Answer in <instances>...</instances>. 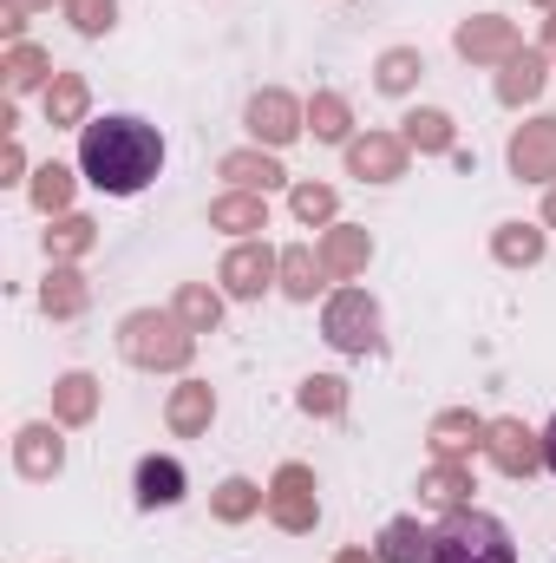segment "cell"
<instances>
[{"label":"cell","mask_w":556,"mask_h":563,"mask_svg":"<svg viewBox=\"0 0 556 563\" xmlns=\"http://www.w3.org/2000/svg\"><path fill=\"white\" fill-rule=\"evenodd\" d=\"M79 170L105 197H138L144 184L164 170V139H157V125H144L132 112L92 119V125H79Z\"/></svg>","instance_id":"6da1fadb"},{"label":"cell","mask_w":556,"mask_h":563,"mask_svg":"<svg viewBox=\"0 0 556 563\" xmlns=\"http://www.w3.org/2000/svg\"><path fill=\"white\" fill-rule=\"evenodd\" d=\"M119 354H125L132 367H144V374H177V367H190L197 334L184 328L177 308H138V314H125V328H119Z\"/></svg>","instance_id":"7a4b0ae2"},{"label":"cell","mask_w":556,"mask_h":563,"mask_svg":"<svg viewBox=\"0 0 556 563\" xmlns=\"http://www.w3.org/2000/svg\"><path fill=\"white\" fill-rule=\"evenodd\" d=\"M425 563H518V544H511V531H504L491 511L458 505V511H445V525L432 531Z\"/></svg>","instance_id":"3957f363"},{"label":"cell","mask_w":556,"mask_h":563,"mask_svg":"<svg viewBox=\"0 0 556 563\" xmlns=\"http://www.w3.org/2000/svg\"><path fill=\"white\" fill-rule=\"evenodd\" d=\"M321 334H327L341 354H374V347H380V301H374L367 288H341V295H327Z\"/></svg>","instance_id":"277c9868"},{"label":"cell","mask_w":556,"mask_h":563,"mask_svg":"<svg viewBox=\"0 0 556 563\" xmlns=\"http://www.w3.org/2000/svg\"><path fill=\"white\" fill-rule=\"evenodd\" d=\"M269 518H276L281 531H314V518H321V498H314V472L308 465H281L276 478H269Z\"/></svg>","instance_id":"5b68a950"},{"label":"cell","mask_w":556,"mask_h":563,"mask_svg":"<svg viewBox=\"0 0 556 563\" xmlns=\"http://www.w3.org/2000/svg\"><path fill=\"white\" fill-rule=\"evenodd\" d=\"M485 452H491V465H498L504 478H531V472L544 465V432H531L524 420H491Z\"/></svg>","instance_id":"8992f818"},{"label":"cell","mask_w":556,"mask_h":563,"mask_svg":"<svg viewBox=\"0 0 556 563\" xmlns=\"http://www.w3.org/2000/svg\"><path fill=\"white\" fill-rule=\"evenodd\" d=\"M216 276H223V295H236V301H256V295H263V288L281 276V256L269 250V243H236V250L223 256V269H216Z\"/></svg>","instance_id":"52a82bcc"},{"label":"cell","mask_w":556,"mask_h":563,"mask_svg":"<svg viewBox=\"0 0 556 563\" xmlns=\"http://www.w3.org/2000/svg\"><path fill=\"white\" fill-rule=\"evenodd\" d=\"M243 125L256 132V144H276V151H281V144H294V139H301L308 112H301V106H294L288 92H276V86H269V92H256V99H249Z\"/></svg>","instance_id":"ba28073f"},{"label":"cell","mask_w":556,"mask_h":563,"mask_svg":"<svg viewBox=\"0 0 556 563\" xmlns=\"http://www.w3.org/2000/svg\"><path fill=\"white\" fill-rule=\"evenodd\" d=\"M458 53H465L471 66H504L511 53H524V40H518V26H511V20L478 13V20H465V26H458Z\"/></svg>","instance_id":"9c48e42d"},{"label":"cell","mask_w":556,"mask_h":563,"mask_svg":"<svg viewBox=\"0 0 556 563\" xmlns=\"http://www.w3.org/2000/svg\"><path fill=\"white\" fill-rule=\"evenodd\" d=\"M347 170L367 177V184L407 177V139H400V132H367V139H354L347 144Z\"/></svg>","instance_id":"30bf717a"},{"label":"cell","mask_w":556,"mask_h":563,"mask_svg":"<svg viewBox=\"0 0 556 563\" xmlns=\"http://www.w3.org/2000/svg\"><path fill=\"white\" fill-rule=\"evenodd\" d=\"M511 170H518L524 184H551L556 177V119L518 125V139H511Z\"/></svg>","instance_id":"8fae6325"},{"label":"cell","mask_w":556,"mask_h":563,"mask_svg":"<svg viewBox=\"0 0 556 563\" xmlns=\"http://www.w3.org/2000/svg\"><path fill=\"white\" fill-rule=\"evenodd\" d=\"M13 465H20V478H59L66 439H59L53 426H20V432H13Z\"/></svg>","instance_id":"7c38bea8"},{"label":"cell","mask_w":556,"mask_h":563,"mask_svg":"<svg viewBox=\"0 0 556 563\" xmlns=\"http://www.w3.org/2000/svg\"><path fill=\"white\" fill-rule=\"evenodd\" d=\"M164 420H170V432H177V439H197V432H210V420H216V394H210L203 380H184V387L170 394Z\"/></svg>","instance_id":"4fadbf2b"},{"label":"cell","mask_w":556,"mask_h":563,"mask_svg":"<svg viewBox=\"0 0 556 563\" xmlns=\"http://www.w3.org/2000/svg\"><path fill=\"white\" fill-rule=\"evenodd\" d=\"M367 256H374L367 230H327L321 236V269H327V282H354L367 269Z\"/></svg>","instance_id":"5bb4252c"},{"label":"cell","mask_w":556,"mask_h":563,"mask_svg":"<svg viewBox=\"0 0 556 563\" xmlns=\"http://www.w3.org/2000/svg\"><path fill=\"white\" fill-rule=\"evenodd\" d=\"M86 301H92L86 276H79L73 263H53V276L40 282V308H46L53 321H73V314H86Z\"/></svg>","instance_id":"9a60e30c"},{"label":"cell","mask_w":556,"mask_h":563,"mask_svg":"<svg viewBox=\"0 0 556 563\" xmlns=\"http://www.w3.org/2000/svg\"><path fill=\"white\" fill-rule=\"evenodd\" d=\"M485 432H491V426L478 420V413L452 407V413H438V420H432V432H425V439H432V452H438V459H465L471 445H485Z\"/></svg>","instance_id":"2e32d148"},{"label":"cell","mask_w":556,"mask_h":563,"mask_svg":"<svg viewBox=\"0 0 556 563\" xmlns=\"http://www.w3.org/2000/svg\"><path fill=\"white\" fill-rule=\"evenodd\" d=\"M537 92H544V46H524V53L504 59L498 99H504V106H524V99H537Z\"/></svg>","instance_id":"e0dca14e"},{"label":"cell","mask_w":556,"mask_h":563,"mask_svg":"<svg viewBox=\"0 0 556 563\" xmlns=\"http://www.w3.org/2000/svg\"><path fill=\"white\" fill-rule=\"evenodd\" d=\"M210 230L256 236V230H269V210H263V197H256V190H230V197H216V203H210Z\"/></svg>","instance_id":"ac0fdd59"},{"label":"cell","mask_w":556,"mask_h":563,"mask_svg":"<svg viewBox=\"0 0 556 563\" xmlns=\"http://www.w3.org/2000/svg\"><path fill=\"white\" fill-rule=\"evenodd\" d=\"M419 498H425L432 511H458V505L471 498V472H465L458 459H438L432 472H419Z\"/></svg>","instance_id":"d6986e66"},{"label":"cell","mask_w":556,"mask_h":563,"mask_svg":"<svg viewBox=\"0 0 556 563\" xmlns=\"http://www.w3.org/2000/svg\"><path fill=\"white\" fill-rule=\"evenodd\" d=\"M184 498V465L177 459H138V505L144 511H157V505H177Z\"/></svg>","instance_id":"ffe728a7"},{"label":"cell","mask_w":556,"mask_h":563,"mask_svg":"<svg viewBox=\"0 0 556 563\" xmlns=\"http://www.w3.org/2000/svg\"><path fill=\"white\" fill-rule=\"evenodd\" d=\"M216 170H223V177H230L236 190H256V197H263V190H276L281 177H288V170H281L269 151H230V157H223Z\"/></svg>","instance_id":"44dd1931"},{"label":"cell","mask_w":556,"mask_h":563,"mask_svg":"<svg viewBox=\"0 0 556 563\" xmlns=\"http://www.w3.org/2000/svg\"><path fill=\"white\" fill-rule=\"evenodd\" d=\"M99 413V380L92 374H66V380H53V420L59 426H86Z\"/></svg>","instance_id":"7402d4cb"},{"label":"cell","mask_w":556,"mask_h":563,"mask_svg":"<svg viewBox=\"0 0 556 563\" xmlns=\"http://www.w3.org/2000/svg\"><path fill=\"white\" fill-rule=\"evenodd\" d=\"M86 106H92V92H86L79 73H59V79L46 86V125H53V132H59V125H86Z\"/></svg>","instance_id":"603a6c76"},{"label":"cell","mask_w":556,"mask_h":563,"mask_svg":"<svg viewBox=\"0 0 556 563\" xmlns=\"http://www.w3.org/2000/svg\"><path fill=\"white\" fill-rule=\"evenodd\" d=\"M92 243H99V223H92V217H73V210L53 217V230H46V256H53V263H79Z\"/></svg>","instance_id":"cb8c5ba5"},{"label":"cell","mask_w":556,"mask_h":563,"mask_svg":"<svg viewBox=\"0 0 556 563\" xmlns=\"http://www.w3.org/2000/svg\"><path fill=\"white\" fill-rule=\"evenodd\" d=\"M0 73H7V92H33V86H53V79H59L53 59H46L40 46H26V40L7 46V66H0Z\"/></svg>","instance_id":"d4e9b609"},{"label":"cell","mask_w":556,"mask_h":563,"mask_svg":"<svg viewBox=\"0 0 556 563\" xmlns=\"http://www.w3.org/2000/svg\"><path fill=\"white\" fill-rule=\"evenodd\" d=\"M491 256L511 263V269H531V263H544V230H531V223H498Z\"/></svg>","instance_id":"484cf974"},{"label":"cell","mask_w":556,"mask_h":563,"mask_svg":"<svg viewBox=\"0 0 556 563\" xmlns=\"http://www.w3.org/2000/svg\"><path fill=\"white\" fill-rule=\"evenodd\" d=\"M170 308L184 314V328H190V334H210V328L223 321V295H216V288H203V282H184Z\"/></svg>","instance_id":"4316f807"},{"label":"cell","mask_w":556,"mask_h":563,"mask_svg":"<svg viewBox=\"0 0 556 563\" xmlns=\"http://www.w3.org/2000/svg\"><path fill=\"white\" fill-rule=\"evenodd\" d=\"M425 544H432V531H419V518H393L387 531H380V563H425Z\"/></svg>","instance_id":"83f0119b"},{"label":"cell","mask_w":556,"mask_h":563,"mask_svg":"<svg viewBox=\"0 0 556 563\" xmlns=\"http://www.w3.org/2000/svg\"><path fill=\"white\" fill-rule=\"evenodd\" d=\"M347 125H354L347 99H341V92H314V106H308V132H314L321 144H354L347 139Z\"/></svg>","instance_id":"f1b7e54d"},{"label":"cell","mask_w":556,"mask_h":563,"mask_svg":"<svg viewBox=\"0 0 556 563\" xmlns=\"http://www.w3.org/2000/svg\"><path fill=\"white\" fill-rule=\"evenodd\" d=\"M210 505H216V518H223V525H243V518H256V511L269 505V492H263V485H249V478H223Z\"/></svg>","instance_id":"f546056e"},{"label":"cell","mask_w":556,"mask_h":563,"mask_svg":"<svg viewBox=\"0 0 556 563\" xmlns=\"http://www.w3.org/2000/svg\"><path fill=\"white\" fill-rule=\"evenodd\" d=\"M327 282L321 269V250H281V288L294 295V301H314V288Z\"/></svg>","instance_id":"4dcf8cb0"},{"label":"cell","mask_w":556,"mask_h":563,"mask_svg":"<svg viewBox=\"0 0 556 563\" xmlns=\"http://www.w3.org/2000/svg\"><path fill=\"white\" fill-rule=\"evenodd\" d=\"M400 125H407V132H400L407 151H425V157H432V151H452V119L432 112V106H425V112H407Z\"/></svg>","instance_id":"1f68e13d"},{"label":"cell","mask_w":556,"mask_h":563,"mask_svg":"<svg viewBox=\"0 0 556 563\" xmlns=\"http://www.w3.org/2000/svg\"><path fill=\"white\" fill-rule=\"evenodd\" d=\"M33 203H40L46 217H66V210H73V170H66V164H40V170H33Z\"/></svg>","instance_id":"d6a6232c"},{"label":"cell","mask_w":556,"mask_h":563,"mask_svg":"<svg viewBox=\"0 0 556 563\" xmlns=\"http://www.w3.org/2000/svg\"><path fill=\"white\" fill-rule=\"evenodd\" d=\"M347 407V387L334 380V374H314V380H301V413H314V420H334Z\"/></svg>","instance_id":"836d02e7"},{"label":"cell","mask_w":556,"mask_h":563,"mask_svg":"<svg viewBox=\"0 0 556 563\" xmlns=\"http://www.w3.org/2000/svg\"><path fill=\"white\" fill-rule=\"evenodd\" d=\"M419 73H425V59H419L413 46H393V53H380V92H407Z\"/></svg>","instance_id":"e575fe53"},{"label":"cell","mask_w":556,"mask_h":563,"mask_svg":"<svg viewBox=\"0 0 556 563\" xmlns=\"http://www.w3.org/2000/svg\"><path fill=\"white\" fill-rule=\"evenodd\" d=\"M66 20H73L86 40H99V33H112V20H119V0H66Z\"/></svg>","instance_id":"d590c367"},{"label":"cell","mask_w":556,"mask_h":563,"mask_svg":"<svg viewBox=\"0 0 556 563\" xmlns=\"http://www.w3.org/2000/svg\"><path fill=\"white\" fill-rule=\"evenodd\" d=\"M288 203H294L301 223H334V190H327V184H294Z\"/></svg>","instance_id":"8d00e7d4"},{"label":"cell","mask_w":556,"mask_h":563,"mask_svg":"<svg viewBox=\"0 0 556 563\" xmlns=\"http://www.w3.org/2000/svg\"><path fill=\"white\" fill-rule=\"evenodd\" d=\"M20 13H26V7H13V0H7V13H0V33H7V40H13V46H20V26H26V20H20Z\"/></svg>","instance_id":"74e56055"},{"label":"cell","mask_w":556,"mask_h":563,"mask_svg":"<svg viewBox=\"0 0 556 563\" xmlns=\"http://www.w3.org/2000/svg\"><path fill=\"white\" fill-rule=\"evenodd\" d=\"M0 170H7V184H13V177L26 170V157H20V144H13V139H7V157H0Z\"/></svg>","instance_id":"f35d334b"},{"label":"cell","mask_w":556,"mask_h":563,"mask_svg":"<svg viewBox=\"0 0 556 563\" xmlns=\"http://www.w3.org/2000/svg\"><path fill=\"white\" fill-rule=\"evenodd\" d=\"M544 465H551V472H556V420L544 426Z\"/></svg>","instance_id":"ab89813d"},{"label":"cell","mask_w":556,"mask_h":563,"mask_svg":"<svg viewBox=\"0 0 556 563\" xmlns=\"http://www.w3.org/2000/svg\"><path fill=\"white\" fill-rule=\"evenodd\" d=\"M544 53H556V7H551V20H544Z\"/></svg>","instance_id":"60d3db41"},{"label":"cell","mask_w":556,"mask_h":563,"mask_svg":"<svg viewBox=\"0 0 556 563\" xmlns=\"http://www.w3.org/2000/svg\"><path fill=\"white\" fill-rule=\"evenodd\" d=\"M544 223H551V230H556V190H551V197H544Z\"/></svg>","instance_id":"b9f144b4"},{"label":"cell","mask_w":556,"mask_h":563,"mask_svg":"<svg viewBox=\"0 0 556 563\" xmlns=\"http://www.w3.org/2000/svg\"><path fill=\"white\" fill-rule=\"evenodd\" d=\"M334 563H374V558H367V551H341Z\"/></svg>","instance_id":"7bdbcfd3"},{"label":"cell","mask_w":556,"mask_h":563,"mask_svg":"<svg viewBox=\"0 0 556 563\" xmlns=\"http://www.w3.org/2000/svg\"><path fill=\"white\" fill-rule=\"evenodd\" d=\"M13 7H53V0H13Z\"/></svg>","instance_id":"ee69618b"},{"label":"cell","mask_w":556,"mask_h":563,"mask_svg":"<svg viewBox=\"0 0 556 563\" xmlns=\"http://www.w3.org/2000/svg\"><path fill=\"white\" fill-rule=\"evenodd\" d=\"M537 7H556V0H537Z\"/></svg>","instance_id":"f6af8a7d"}]
</instances>
